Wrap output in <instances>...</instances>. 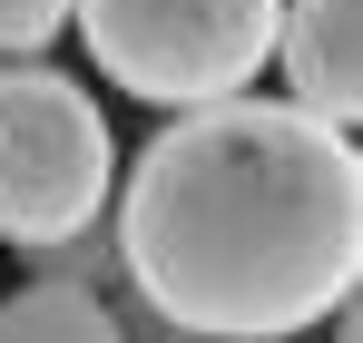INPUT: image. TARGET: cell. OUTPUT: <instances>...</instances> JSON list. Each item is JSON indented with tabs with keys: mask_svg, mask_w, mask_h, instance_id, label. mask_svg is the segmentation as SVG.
I'll return each instance as SVG.
<instances>
[{
	"mask_svg": "<svg viewBox=\"0 0 363 343\" xmlns=\"http://www.w3.org/2000/svg\"><path fill=\"white\" fill-rule=\"evenodd\" d=\"M118 275L186 343H295L354 304L363 157L295 99L167 118L118 176Z\"/></svg>",
	"mask_w": 363,
	"mask_h": 343,
	"instance_id": "obj_1",
	"label": "cell"
},
{
	"mask_svg": "<svg viewBox=\"0 0 363 343\" xmlns=\"http://www.w3.org/2000/svg\"><path fill=\"white\" fill-rule=\"evenodd\" d=\"M118 186V137L99 99L60 69H0V245L60 255L89 245Z\"/></svg>",
	"mask_w": 363,
	"mask_h": 343,
	"instance_id": "obj_2",
	"label": "cell"
},
{
	"mask_svg": "<svg viewBox=\"0 0 363 343\" xmlns=\"http://www.w3.org/2000/svg\"><path fill=\"white\" fill-rule=\"evenodd\" d=\"M285 0H69V30L89 40L99 79L147 108H216L275 59Z\"/></svg>",
	"mask_w": 363,
	"mask_h": 343,
	"instance_id": "obj_3",
	"label": "cell"
},
{
	"mask_svg": "<svg viewBox=\"0 0 363 343\" xmlns=\"http://www.w3.org/2000/svg\"><path fill=\"white\" fill-rule=\"evenodd\" d=\"M275 59L304 118L344 128L363 118V0H285L275 10Z\"/></svg>",
	"mask_w": 363,
	"mask_h": 343,
	"instance_id": "obj_4",
	"label": "cell"
},
{
	"mask_svg": "<svg viewBox=\"0 0 363 343\" xmlns=\"http://www.w3.org/2000/svg\"><path fill=\"white\" fill-rule=\"evenodd\" d=\"M0 343H128V324L89 275H40L0 304Z\"/></svg>",
	"mask_w": 363,
	"mask_h": 343,
	"instance_id": "obj_5",
	"label": "cell"
},
{
	"mask_svg": "<svg viewBox=\"0 0 363 343\" xmlns=\"http://www.w3.org/2000/svg\"><path fill=\"white\" fill-rule=\"evenodd\" d=\"M69 30V0H0V69H30Z\"/></svg>",
	"mask_w": 363,
	"mask_h": 343,
	"instance_id": "obj_6",
	"label": "cell"
}]
</instances>
